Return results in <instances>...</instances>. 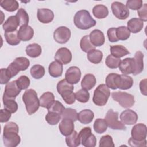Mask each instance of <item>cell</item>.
I'll use <instances>...</instances> for the list:
<instances>
[{
	"mask_svg": "<svg viewBox=\"0 0 147 147\" xmlns=\"http://www.w3.org/2000/svg\"><path fill=\"white\" fill-rule=\"evenodd\" d=\"M18 126L13 122L7 123L4 126L3 133V141L6 147H16L21 141Z\"/></svg>",
	"mask_w": 147,
	"mask_h": 147,
	"instance_id": "1",
	"label": "cell"
},
{
	"mask_svg": "<svg viewBox=\"0 0 147 147\" xmlns=\"http://www.w3.org/2000/svg\"><path fill=\"white\" fill-rule=\"evenodd\" d=\"M75 25L79 29L87 30L94 26L96 22L91 17L88 11L81 10L76 13L74 18Z\"/></svg>",
	"mask_w": 147,
	"mask_h": 147,
	"instance_id": "2",
	"label": "cell"
},
{
	"mask_svg": "<svg viewBox=\"0 0 147 147\" xmlns=\"http://www.w3.org/2000/svg\"><path fill=\"white\" fill-rule=\"evenodd\" d=\"M22 100L25 105L26 111L29 115L35 113L40 106L37 92L33 89H28L24 92L22 95Z\"/></svg>",
	"mask_w": 147,
	"mask_h": 147,
	"instance_id": "3",
	"label": "cell"
},
{
	"mask_svg": "<svg viewBox=\"0 0 147 147\" xmlns=\"http://www.w3.org/2000/svg\"><path fill=\"white\" fill-rule=\"evenodd\" d=\"M110 95V91L107 86L105 84H99L94 90L92 101L97 106L105 105Z\"/></svg>",
	"mask_w": 147,
	"mask_h": 147,
	"instance_id": "4",
	"label": "cell"
},
{
	"mask_svg": "<svg viewBox=\"0 0 147 147\" xmlns=\"http://www.w3.org/2000/svg\"><path fill=\"white\" fill-rule=\"evenodd\" d=\"M30 65L29 60L25 57H18L9 64L7 72L11 78L15 76L21 71H25Z\"/></svg>",
	"mask_w": 147,
	"mask_h": 147,
	"instance_id": "5",
	"label": "cell"
},
{
	"mask_svg": "<svg viewBox=\"0 0 147 147\" xmlns=\"http://www.w3.org/2000/svg\"><path fill=\"white\" fill-rule=\"evenodd\" d=\"M112 98L118 102L122 107L128 109L131 107L134 104V97L133 95L122 91L113 92Z\"/></svg>",
	"mask_w": 147,
	"mask_h": 147,
	"instance_id": "6",
	"label": "cell"
},
{
	"mask_svg": "<svg viewBox=\"0 0 147 147\" xmlns=\"http://www.w3.org/2000/svg\"><path fill=\"white\" fill-rule=\"evenodd\" d=\"M118 113L114 111L112 109H110L107 111L105 117V120L110 129L113 130H125L126 127L121 121H118Z\"/></svg>",
	"mask_w": 147,
	"mask_h": 147,
	"instance_id": "7",
	"label": "cell"
},
{
	"mask_svg": "<svg viewBox=\"0 0 147 147\" xmlns=\"http://www.w3.org/2000/svg\"><path fill=\"white\" fill-rule=\"evenodd\" d=\"M82 145L85 147H94L96 144V138L91 132L90 127L83 128L78 133Z\"/></svg>",
	"mask_w": 147,
	"mask_h": 147,
	"instance_id": "8",
	"label": "cell"
},
{
	"mask_svg": "<svg viewBox=\"0 0 147 147\" xmlns=\"http://www.w3.org/2000/svg\"><path fill=\"white\" fill-rule=\"evenodd\" d=\"M111 8L113 14L118 19L125 20L129 16V9L120 2L115 1L113 2Z\"/></svg>",
	"mask_w": 147,
	"mask_h": 147,
	"instance_id": "9",
	"label": "cell"
},
{
	"mask_svg": "<svg viewBox=\"0 0 147 147\" xmlns=\"http://www.w3.org/2000/svg\"><path fill=\"white\" fill-rule=\"evenodd\" d=\"M71 32L66 26L58 27L53 33V38L57 43L65 44L70 38Z\"/></svg>",
	"mask_w": 147,
	"mask_h": 147,
	"instance_id": "10",
	"label": "cell"
},
{
	"mask_svg": "<svg viewBox=\"0 0 147 147\" xmlns=\"http://www.w3.org/2000/svg\"><path fill=\"white\" fill-rule=\"evenodd\" d=\"M72 57L71 52L65 47H61L58 49L55 55L56 61L64 65L69 63L72 60Z\"/></svg>",
	"mask_w": 147,
	"mask_h": 147,
	"instance_id": "11",
	"label": "cell"
},
{
	"mask_svg": "<svg viewBox=\"0 0 147 147\" xmlns=\"http://www.w3.org/2000/svg\"><path fill=\"white\" fill-rule=\"evenodd\" d=\"M133 85V78L127 75H117L115 80L117 88L121 90H128Z\"/></svg>",
	"mask_w": 147,
	"mask_h": 147,
	"instance_id": "12",
	"label": "cell"
},
{
	"mask_svg": "<svg viewBox=\"0 0 147 147\" xmlns=\"http://www.w3.org/2000/svg\"><path fill=\"white\" fill-rule=\"evenodd\" d=\"M81 78V71L80 69L76 66L69 67L66 71L65 78L68 82L72 84L78 83Z\"/></svg>",
	"mask_w": 147,
	"mask_h": 147,
	"instance_id": "13",
	"label": "cell"
},
{
	"mask_svg": "<svg viewBox=\"0 0 147 147\" xmlns=\"http://www.w3.org/2000/svg\"><path fill=\"white\" fill-rule=\"evenodd\" d=\"M147 134V127L145 124L138 123L135 125L131 129V137L136 140L141 141L146 139Z\"/></svg>",
	"mask_w": 147,
	"mask_h": 147,
	"instance_id": "14",
	"label": "cell"
},
{
	"mask_svg": "<svg viewBox=\"0 0 147 147\" xmlns=\"http://www.w3.org/2000/svg\"><path fill=\"white\" fill-rule=\"evenodd\" d=\"M119 69L124 75L133 74L135 70V63L134 58L127 57L121 61Z\"/></svg>",
	"mask_w": 147,
	"mask_h": 147,
	"instance_id": "15",
	"label": "cell"
},
{
	"mask_svg": "<svg viewBox=\"0 0 147 147\" xmlns=\"http://www.w3.org/2000/svg\"><path fill=\"white\" fill-rule=\"evenodd\" d=\"M120 119L124 125H134L137 121L138 115L133 110L127 109L121 113L120 115Z\"/></svg>",
	"mask_w": 147,
	"mask_h": 147,
	"instance_id": "16",
	"label": "cell"
},
{
	"mask_svg": "<svg viewBox=\"0 0 147 147\" xmlns=\"http://www.w3.org/2000/svg\"><path fill=\"white\" fill-rule=\"evenodd\" d=\"M21 90L17 86L16 81L13 80L6 84L3 95L8 98L15 99L17 95L20 93Z\"/></svg>",
	"mask_w": 147,
	"mask_h": 147,
	"instance_id": "17",
	"label": "cell"
},
{
	"mask_svg": "<svg viewBox=\"0 0 147 147\" xmlns=\"http://www.w3.org/2000/svg\"><path fill=\"white\" fill-rule=\"evenodd\" d=\"M37 18L40 22L43 24H48L52 22L54 18V14L52 10L48 9L42 8L37 10Z\"/></svg>",
	"mask_w": 147,
	"mask_h": 147,
	"instance_id": "18",
	"label": "cell"
},
{
	"mask_svg": "<svg viewBox=\"0 0 147 147\" xmlns=\"http://www.w3.org/2000/svg\"><path fill=\"white\" fill-rule=\"evenodd\" d=\"M91 42L95 47H99L104 44L105 38L103 33L99 29L93 30L89 35Z\"/></svg>",
	"mask_w": 147,
	"mask_h": 147,
	"instance_id": "19",
	"label": "cell"
},
{
	"mask_svg": "<svg viewBox=\"0 0 147 147\" xmlns=\"http://www.w3.org/2000/svg\"><path fill=\"white\" fill-rule=\"evenodd\" d=\"M59 128L62 135L67 136L71 134L74 130V121L69 119H62V121L59 125Z\"/></svg>",
	"mask_w": 147,
	"mask_h": 147,
	"instance_id": "20",
	"label": "cell"
},
{
	"mask_svg": "<svg viewBox=\"0 0 147 147\" xmlns=\"http://www.w3.org/2000/svg\"><path fill=\"white\" fill-rule=\"evenodd\" d=\"M34 35L33 29L29 25L20 26L18 31V36L20 40L27 41L31 40Z\"/></svg>",
	"mask_w": 147,
	"mask_h": 147,
	"instance_id": "21",
	"label": "cell"
},
{
	"mask_svg": "<svg viewBox=\"0 0 147 147\" xmlns=\"http://www.w3.org/2000/svg\"><path fill=\"white\" fill-rule=\"evenodd\" d=\"M127 28L133 33H137L140 32L144 26L143 21L138 18H132L127 21Z\"/></svg>",
	"mask_w": 147,
	"mask_h": 147,
	"instance_id": "22",
	"label": "cell"
},
{
	"mask_svg": "<svg viewBox=\"0 0 147 147\" xmlns=\"http://www.w3.org/2000/svg\"><path fill=\"white\" fill-rule=\"evenodd\" d=\"M94 117L93 111L90 109H84L78 114V120L82 123L86 125L91 123Z\"/></svg>",
	"mask_w": 147,
	"mask_h": 147,
	"instance_id": "23",
	"label": "cell"
},
{
	"mask_svg": "<svg viewBox=\"0 0 147 147\" xmlns=\"http://www.w3.org/2000/svg\"><path fill=\"white\" fill-rule=\"evenodd\" d=\"M18 25H20V24L16 16H11L9 17L6 21L3 23L2 28L5 32H13L17 30Z\"/></svg>",
	"mask_w": 147,
	"mask_h": 147,
	"instance_id": "24",
	"label": "cell"
},
{
	"mask_svg": "<svg viewBox=\"0 0 147 147\" xmlns=\"http://www.w3.org/2000/svg\"><path fill=\"white\" fill-rule=\"evenodd\" d=\"M63 71V64L57 61H53L50 63L48 67L49 75L53 78H57L61 76Z\"/></svg>",
	"mask_w": 147,
	"mask_h": 147,
	"instance_id": "25",
	"label": "cell"
},
{
	"mask_svg": "<svg viewBox=\"0 0 147 147\" xmlns=\"http://www.w3.org/2000/svg\"><path fill=\"white\" fill-rule=\"evenodd\" d=\"M96 83V80L95 76L92 74H88L84 76L81 82V86L83 89L88 91L91 90L95 86Z\"/></svg>",
	"mask_w": 147,
	"mask_h": 147,
	"instance_id": "26",
	"label": "cell"
},
{
	"mask_svg": "<svg viewBox=\"0 0 147 147\" xmlns=\"http://www.w3.org/2000/svg\"><path fill=\"white\" fill-rule=\"evenodd\" d=\"M144 54L141 51H137L134 55V60L135 63V70L133 75H137L142 72L144 69Z\"/></svg>",
	"mask_w": 147,
	"mask_h": 147,
	"instance_id": "27",
	"label": "cell"
},
{
	"mask_svg": "<svg viewBox=\"0 0 147 147\" xmlns=\"http://www.w3.org/2000/svg\"><path fill=\"white\" fill-rule=\"evenodd\" d=\"M40 105L41 107L48 109L55 101V96L51 92H44L40 98Z\"/></svg>",
	"mask_w": 147,
	"mask_h": 147,
	"instance_id": "28",
	"label": "cell"
},
{
	"mask_svg": "<svg viewBox=\"0 0 147 147\" xmlns=\"http://www.w3.org/2000/svg\"><path fill=\"white\" fill-rule=\"evenodd\" d=\"M110 52L111 55L113 56L120 58L128 54H130V52L127 49L121 45H115L110 46Z\"/></svg>",
	"mask_w": 147,
	"mask_h": 147,
	"instance_id": "29",
	"label": "cell"
},
{
	"mask_svg": "<svg viewBox=\"0 0 147 147\" xmlns=\"http://www.w3.org/2000/svg\"><path fill=\"white\" fill-rule=\"evenodd\" d=\"M26 53L30 57L35 58L38 57L42 52L41 46L36 43H33L29 44L26 47Z\"/></svg>",
	"mask_w": 147,
	"mask_h": 147,
	"instance_id": "30",
	"label": "cell"
},
{
	"mask_svg": "<svg viewBox=\"0 0 147 147\" xmlns=\"http://www.w3.org/2000/svg\"><path fill=\"white\" fill-rule=\"evenodd\" d=\"M87 59L92 63L99 64L103 59V53L98 49H92L87 52Z\"/></svg>",
	"mask_w": 147,
	"mask_h": 147,
	"instance_id": "31",
	"label": "cell"
},
{
	"mask_svg": "<svg viewBox=\"0 0 147 147\" xmlns=\"http://www.w3.org/2000/svg\"><path fill=\"white\" fill-rule=\"evenodd\" d=\"M92 13L96 18L98 19H102L108 16L109 10L106 6L99 4L95 5L93 7Z\"/></svg>",
	"mask_w": 147,
	"mask_h": 147,
	"instance_id": "32",
	"label": "cell"
},
{
	"mask_svg": "<svg viewBox=\"0 0 147 147\" xmlns=\"http://www.w3.org/2000/svg\"><path fill=\"white\" fill-rule=\"evenodd\" d=\"M74 88L73 84L68 82L65 79H62L57 84V91L60 95L69 91H73Z\"/></svg>",
	"mask_w": 147,
	"mask_h": 147,
	"instance_id": "33",
	"label": "cell"
},
{
	"mask_svg": "<svg viewBox=\"0 0 147 147\" xmlns=\"http://www.w3.org/2000/svg\"><path fill=\"white\" fill-rule=\"evenodd\" d=\"M3 103L4 105V109H6L11 113H16L18 110V105L15 101L14 99H11L3 95Z\"/></svg>",
	"mask_w": 147,
	"mask_h": 147,
	"instance_id": "34",
	"label": "cell"
},
{
	"mask_svg": "<svg viewBox=\"0 0 147 147\" xmlns=\"http://www.w3.org/2000/svg\"><path fill=\"white\" fill-rule=\"evenodd\" d=\"M18 31L5 32L4 33L5 40L7 44L11 45H17L20 42V40L18 36Z\"/></svg>",
	"mask_w": 147,
	"mask_h": 147,
	"instance_id": "35",
	"label": "cell"
},
{
	"mask_svg": "<svg viewBox=\"0 0 147 147\" xmlns=\"http://www.w3.org/2000/svg\"><path fill=\"white\" fill-rule=\"evenodd\" d=\"M1 6L5 10L13 12L18 9V2L16 0H3L0 2Z\"/></svg>",
	"mask_w": 147,
	"mask_h": 147,
	"instance_id": "36",
	"label": "cell"
},
{
	"mask_svg": "<svg viewBox=\"0 0 147 147\" xmlns=\"http://www.w3.org/2000/svg\"><path fill=\"white\" fill-rule=\"evenodd\" d=\"M65 142L67 146H78L80 144V140L77 131L74 130V131L71 134L67 136L65 138Z\"/></svg>",
	"mask_w": 147,
	"mask_h": 147,
	"instance_id": "37",
	"label": "cell"
},
{
	"mask_svg": "<svg viewBox=\"0 0 147 147\" xmlns=\"http://www.w3.org/2000/svg\"><path fill=\"white\" fill-rule=\"evenodd\" d=\"M31 76L36 79H41L45 75L44 67L39 64H35L32 67L30 70Z\"/></svg>",
	"mask_w": 147,
	"mask_h": 147,
	"instance_id": "38",
	"label": "cell"
},
{
	"mask_svg": "<svg viewBox=\"0 0 147 147\" xmlns=\"http://www.w3.org/2000/svg\"><path fill=\"white\" fill-rule=\"evenodd\" d=\"M80 47L83 52L87 53L92 49H95V47L91 42L89 36L88 35H86L81 38L80 41Z\"/></svg>",
	"mask_w": 147,
	"mask_h": 147,
	"instance_id": "39",
	"label": "cell"
},
{
	"mask_svg": "<svg viewBox=\"0 0 147 147\" xmlns=\"http://www.w3.org/2000/svg\"><path fill=\"white\" fill-rule=\"evenodd\" d=\"M16 16L21 26L28 25L29 22V16L24 9L20 8L18 9Z\"/></svg>",
	"mask_w": 147,
	"mask_h": 147,
	"instance_id": "40",
	"label": "cell"
},
{
	"mask_svg": "<svg viewBox=\"0 0 147 147\" xmlns=\"http://www.w3.org/2000/svg\"><path fill=\"white\" fill-rule=\"evenodd\" d=\"M94 129L96 133L101 134L107 130V125L105 119L97 118L94 123Z\"/></svg>",
	"mask_w": 147,
	"mask_h": 147,
	"instance_id": "41",
	"label": "cell"
},
{
	"mask_svg": "<svg viewBox=\"0 0 147 147\" xmlns=\"http://www.w3.org/2000/svg\"><path fill=\"white\" fill-rule=\"evenodd\" d=\"M117 37L119 40H126L130 36V32L126 26H121L116 28Z\"/></svg>",
	"mask_w": 147,
	"mask_h": 147,
	"instance_id": "42",
	"label": "cell"
},
{
	"mask_svg": "<svg viewBox=\"0 0 147 147\" xmlns=\"http://www.w3.org/2000/svg\"><path fill=\"white\" fill-rule=\"evenodd\" d=\"M61 119H69L74 122H75L76 120H78V113L75 109L72 108H66L61 114Z\"/></svg>",
	"mask_w": 147,
	"mask_h": 147,
	"instance_id": "43",
	"label": "cell"
},
{
	"mask_svg": "<svg viewBox=\"0 0 147 147\" xmlns=\"http://www.w3.org/2000/svg\"><path fill=\"white\" fill-rule=\"evenodd\" d=\"M121 61V60L120 58L114 57L112 55H109L106 58L105 64L109 68L115 69L119 67Z\"/></svg>",
	"mask_w": 147,
	"mask_h": 147,
	"instance_id": "44",
	"label": "cell"
},
{
	"mask_svg": "<svg viewBox=\"0 0 147 147\" xmlns=\"http://www.w3.org/2000/svg\"><path fill=\"white\" fill-rule=\"evenodd\" d=\"M61 118L60 114L54 112L48 111L47 114L45 115L46 121L51 125H55L57 124Z\"/></svg>",
	"mask_w": 147,
	"mask_h": 147,
	"instance_id": "45",
	"label": "cell"
},
{
	"mask_svg": "<svg viewBox=\"0 0 147 147\" xmlns=\"http://www.w3.org/2000/svg\"><path fill=\"white\" fill-rule=\"evenodd\" d=\"M75 98L81 103H86L89 100L90 94L87 90L84 89H80L75 94Z\"/></svg>",
	"mask_w": 147,
	"mask_h": 147,
	"instance_id": "46",
	"label": "cell"
},
{
	"mask_svg": "<svg viewBox=\"0 0 147 147\" xmlns=\"http://www.w3.org/2000/svg\"><path fill=\"white\" fill-rule=\"evenodd\" d=\"M16 81L17 86L21 90L28 88L30 83L29 78L25 75H22L20 76L17 80H16Z\"/></svg>",
	"mask_w": 147,
	"mask_h": 147,
	"instance_id": "47",
	"label": "cell"
},
{
	"mask_svg": "<svg viewBox=\"0 0 147 147\" xmlns=\"http://www.w3.org/2000/svg\"><path fill=\"white\" fill-rule=\"evenodd\" d=\"M65 109V108L64 107V105L60 102L58 100H55L53 103L51 105V106L47 109L49 112H54L61 115Z\"/></svg>",
	"mask_w": 147,
	"mask_h": 147,
	"instance_id": "48",
	"label": "cell"
},
{
	"mask_svg": "<svg viewBox=\"0 0 147 147\" xmlns=\"http://www.w3.org/2000/svg\"><path fill=\"white\" fill-rule=\"evenodd\" d=\"M114 146L113 138L110 135L103 136L99 140V147H114Z\"/></svg>",
	"mask_w": 147,
	"mask_h": 147,
	"instance_id": "49",
	"label": "cell"
},
{
	"mask_svg": "<svg viewBox=\"0 0 147 147\" xmlns=\"http://www.w3.org/2000/svg\"><path fill=\"white\" fill-rule=\"evenodd\" d=\"M117 74L111 73L109 74L106 78V85L107 87L110 88L112 90L117 89L115 86V80L117 76Z\"/></svg>",
	"mask_w": 147,
	"mask_h": 147,
	"instance_id": "50",
	"label": "cell"
},
{
	"mask_svg": "<svg viewBox=\"0 0 147 147\" xmlns=\"http://www.w3.org/2000/svg\"><path fill=\"white\" fill-rule=\"evenodd\" d=\"M142 6V0H128L126 2V6L130 9L136 10L140 9Z\"/></svg>",
	"mask_w": 147,
	"mask_h": 147,
	"instance_id": "51",
	"label": "cell"
},
{
	"mask_svg": "<svg viewBox=\"0 0 147 147\" xmlns=\"http://www.w3.org/2000/svg\"><path fill=\"white\" fill-rule=\"evenodd\" d=\"M64 102L68 105H72L75 102V95L73 91H69L61 95Z\"/></svg>",
	"mask_w": 147,
	"mask_h": 147,
	"instance_id": "52",
	"label": "cell"
},
{
	"mask_svg": "<svg viewBox=\"0 0 147 147\" xmlns=\"http://www.w3.org/2000/svg\"><path fill=\"white\" fill-rule=\"evenodd\" d=\"M128 144L132 147H144L146 146V139H144L141 141H138L130 137L128 140Z\"/></svg>",
	"mask_w": 147,
	"mask_h": 147,
	"instance_id": "53",
	"label": "cell"
},
{
	"mask_svg": "<svg viewBox=\"0 0 147 147\" xmlns=\"http://www.w3.org/2000/svg\"><path fill=\"white\" fill-rule=\"evenodd\" d=\"M107 35L109 41L111 42H117L119 40L117 37L116 28H110L107 30Z\"/></svg>",
	"mask_w": 147,
	"mask_h": 147,
	"instance_id": "54",
	"label": "cell"
},
{
	"mask_svg": "<svg viewBox=\"0 0 147 147\" xmlns=\"http://www.w3.org/2000/svg\"><path fill=\"white\" fill-rule=\"evenodd\" d=\"M137 14L142 21H147V4L144 3L141 7L138 10Z\"/></svg>",
	"mask_w": 147,
	"mask_h": 147,
	"instance_id": "55",
	"label": "cell"
},
{
	"mask_svg": "<svg viewBox=\"0 0 147 147\" xmlns=\"http://www.w3.org/2000/svg\"><path fill=\"white\" fill-rule=\"evenodd\" d=\"M11 113L6 109H1L0 110V122L1 123L7 122L11 117Z\"/></svg>",
	"mask_w": 147,
	"mask_h": 147,
	"instance_id": "56",
	"label": "cell"
},
{
	"mask_svg": "<svg viewBox=\"0 0 147 147\" xmlns=\"http://www.w3.org/2000/svg\"><path fill=\"white\" fill-rule=\"evenodd\" d=\"M10 78L9 76L6 72V68H1L0 74V80L1 84H4L7 83L10 80Z\"/></svg>",
	"mask_w": 147,
	"mask_h": 147,
	"instance_id": "57",
	"label": "cell"
},
{
	"mask_svg": "<svg viewBox=\"0 0 147 147\" xmlns=\"http://www.w3.org/2000/svg\"><path fill=\"white\" fill-rule=\"evenodd\" d=\"M140 89L141 92L144 95H146V79H144L142 80L140 83Z\"/></svg>",
	"mask_w": 147,
	"mask_h": 147,
	"instance_id": "58",
	"label": "cell"
}]
</instances>
